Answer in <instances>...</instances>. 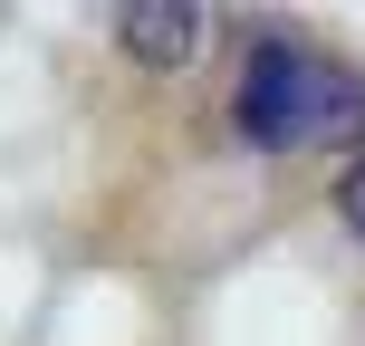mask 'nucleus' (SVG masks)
Returning <instances> with one entry per match:
<instances>
[{"instance_id":"f03ea898","label":"nucleus","mask_w":365,"mask_h":346,"mask_svg":"<svg viewBox=\"0 0 365 346\" xmlns=\"http://www.w3.org/2000/svg\"><path fill=\"white\" fill-rule=\"evenodd\" d=\"M115 39L135 49V68H192L202 39H212V19H202L192 0H125V10H115Z\"/></svg>"},{"instance_id":"7ed1b4c3","label":"nucleus","mask_w":365,"mask_h":346,"mask_svg":"<svg viewBox=\"0 0 365 346\" xmlns=\"http://www.w3.org/2000/svg\"><path fill=\"white\" fill-rule=\"evenodd\" d=\"M336 221H346V231L365 240V154H356L346 173H336Z\"/></svg>"},{"instance_id":"f257e3e1","label":"nucleus","mask_w":365,"mask_h":346,"mask_svg":"<svg viewBox=\"0 0 365 346\" xmlns=\"http://www.w3.org/2000/svg\"><path fill=\"white\" fill-rule=\"evenodd\" d=\"M231 126H240V145H259V154H289V145H346V135H365V77L336 68V58H317V49L259 39L250 68H240Z\"/></svg>"}]
</instances>
